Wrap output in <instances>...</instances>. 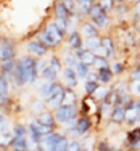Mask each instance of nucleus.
<instances>
[{
  "label": "nucleus",
  "instance_id": "obj_1",
  "mask_svg": "<svg viewBox=\"0 0 140 151\" xmlns=\"http://www.w3.org/2000/svg\"><path fill=\"white\" fill-rule=\"evenodd\" d=\"M40 145L44 146L45 151H68L69 138L58 129V130H53L48 135H45L42 138Z\"/></svg>",
  "mask_w": 140,
  "mask_h": 151
},
{
  "label": "nucleus",
  "instance_id": "obj_2",
  "mask_svg": "<svg viewBox=\"0 0 140 151\" xmlns=\"http://www.w3.org/2000/svg\"><path fill=\"white\" fill-rule=\"evenodd\" d=\"M18 63H19L23 74L26 77L27 84L35 85V82L39 81V69H37V60L32 58L31 55H24V56H18Z\"/></svg>",
  "mask_w": 140,
  "mask_h": 151
},
{
  "label": "nucleus",
  "instance_id": "obj_3",
  "mask_svg": "<svg viewBox=\"0 0 140 151\" xmlns=\"http://www.w3.org/2000/svg\"><path fill=\"white\" fill-rule=\"evenodd\" d=\"M55 114V121L58 124V127H63L68 122L76 121L81 114H79V105H61L58 109L53 111Z\"/></svg>",
  "mask_w": 140,
  "mask_h": 151
},
{
  "label": "nucleus",
  "instance_id": "obj_4",
  "mask_svg": "<svg viewBox=\"0 0 140 151\" xmlns=\"http://www.w3.org/2000/svg\"><path fill=\"white\" fill-rule=\"evenodd\" d=\"M87 18H89V21H90V23H93L97 27H98V31L100 29H106V27L110 26V21H111L110 19V15L103 12L102 6H100L97 2L93 3V6L90 8Z\"/></svg>",
  "mask_w": 140,
  "mask_h": 151
},
{
  "label": "nucleus",
  "instance_id": "obj_5",
  "mask_svg": "<svg viewBox=\"0 0 140 151\" xmlns=\"http://www.w3.org/2000/svg\"><path fill=\"white\" fill-rule=\"evenodd\" d=\"M15 60H18L15 40L6 37V35H3L2 44H0V63L2 61H15Z\"/></svg>",
  "mask_w": 140,
  "mask_h": 151
},
{
  "label": "nucleus",
  "instance_id": "obj_6",
  "mask_svg": "<svg viewBox=\"0 0 140 151\" xmlns=\"http://www.w3.org/2000/svg\"><path fill=\"white\" fill-rule=\"evenodd\" d=\"M124 125L127 129L139 125V98H132L126 105V117H124Z\"/></svg>",
  "mask_w": 140,
  "mask_h": 151
},
{
  "label": "nucleus",
  "instance_id": "obj_7",
  "mask_svg": "<svg viewBox=\"0 0 140 151\" xmlns=\"http://www.w3.org/2000/svg\"><path fill=\"white\" fill-rule=\"evenodd\" d=\"M97 56H103L106 60H113L116 55V45H114L113 37L110 35H102V47L95 52Z\"/></svg>",
  "mask_w": 140,
  "mask_h": 151
},
{
  "label": "nucleus",
  "instance_id": "obj_8",
  "mask_svg": "<svg viewBox=\"0 0 140 151\" xmlns=\"http://www.w3.org/2000/svg\"><path fill=\"white\" fill-rule=\"evenodd\" d=\"M26 48H27V53H29L32 58H35V60H42V58H45V56L50 53V50L47 48L39 39H31V40H27Z\"/></svg>",
  "mask_w": 140,
  "mask_h": 151
},
{
  "label": "nucleus",
  "instance_id": "obj_9",
  "mask_svg": "<svg viewBox=\"0 0 140 151\" xmlns=\"http://www.w3.org/2000/svg\"><path fill=\"white\" fill-rule=\"evenodd\" d=\"M97 113H98V103L92 96L84 95L82 100L79 101V114L81 116H93Z\"/></svg>",
  "mask_w": 140,
  "mask_h": 151
},
{
  "label": "nucleus",
  "instance_id": "obj_10",
  "mask_svg": "<svg viewBox=\"0 0 140 151\" xmlns=\"http://www.w3.org/2000/svg\"><path fill=\"white\" fill-rule=\"evenodd\" d=\"M61 82L63 85L66 88H73V90H76L77 85H79V77L76 74V69L74 68H63L61 71Z\"/></svg>",
  "mask_w": 140,
  "mask_h": 151
},
{
  "label": "nucleus",
  "instance_id": "obj_11",
  "mask_svg": "<svg viewBox=\"0 0 140 151\" xmlns=\"http://www.w3.org/2000/svg\"><path fill=\"white\" fill-rule=\"evenodd\" d=\"M64 42H66V47H68L69 52H77V50L84 48V39L79 34V31H71L69 34L66 35Z\"/></svg>",
  "mask_w": 140,
  "mask_h": 151
},
{
  "label": "nucleus",
  "instance_id": "obj_12",
  "mask_svg": "<svg viewBox=\"0 0 140 151\" xmlns=\"http://www.w3.org/2000/svg\"><path fill=\"white\" fill-rule=\"evenodd\" d=\"M79 34L82 35V39L84 40H87V39H92V37H97V35H100V31L98 27L95 26L93 23H90L89 19L85 21H81V24H79Z\"/></svg>",
  "mask_w": 140,
  "mask_h": 151
},
{
  "label": "nucleus",
  "instance_id": "obj_13",
  "mask_svg": "<svg viewBox=\"0 0 140 151\" xmlns=\"http://www.w3.org/2000/svg\"><path fill=\"white\" fill-rule=\"evenodd\" d=\"M76 127H77L81 137H85V135L92 134L95 125H93V121H92L90 116H79L77 121H76Z\"/></svg>",
  "mask_w": 140,
  "mask_h": 151
},
{
  "label": "nucleus",
  "instance_id": "obj_14",
  "mask_svg": "<svg viewBox=\"0 0 140 151\" xmlns=\"http://www.w3.org/2000/svg\"><path fill=\"white\" fill-rule=\"evenodd\" d=\"M124 117H126V106L118 103L116 106H113V111H111V116H110V122L116 127H121L124 125Z\"/></svg>",
  "mask_w": 140,
  "mask_h": 151
},
{
  "label": "nucleus",
  "instance_id": "obj_15",
  "mask_svg": "<svg viewBox=\"0 0 140 151\" xmlns=\"http://www.w3.org/2000/svg\"><path fill=\"white\" fill-rule=\"evenodd\" d=\"M35 119L40 122L42 125L52 129V130H58V124H56V121H55V114H53V111H48V109L42 111L39 116H35Z\"/></svg>",
  "mask_w": 140,
  "mask_h": 151
},
{
  "label": "nucleus",
  "instance_id": "obj_16",
  "mask_svg": "<svg viewBox=\"0 0 140 151\" xmlns=\"http://www.w3.org/2000/svg\"><path fill=\"white\" fill-rule=\"evenodd\" d=\"M45 29L50 32V35H52V37L55 39V40L58 42L60 45H61L63 42H64V39H66V35H68L64 31L60 29V27H58V24H56L55 21H48V23L45 24Z\"/></svg>",
  "mask_w": 140,
  "mask_h": 151
},
{
  "label": "nucleus",
  "instance_id": "obj_17",
  "mask_svg": "<svg viewBox=\"0 0 140 151\" xmlns=\"http://www.w3.org/2000/svg\"><path fill=\"white\" fill-rule=\"evenodd\" d=\"M37 39H39V40H40L48 50H55V48H58V47H60V44L52 37V35H50V32L47 31L45 27H42V29L37 32Z\"/></svg>",
  "mask_w": 140,
  "mask_h": 151
},
{
  "label": "nucleus",
  "instance_id": "obj_18",
  "mask_svg": "<svg viewBox=\"0 0 140 151\" xmlns=\"http://www.w3.org/2000/svg\"><path fill=\"white\" fill-rule=\"evenodd\" d=\"M53 13H55V19L56 21H64V23H68V21H71V18H73V15L68 12L66 6H64L60 0H56V2H55Z\"/></svg>",
  "mask_w": 140,
  "mask_h": 151
},
{
  "label": "nucleus",
  "instance_id": "obj_19",
  "mask_svg": "<svg viewBox=\"0 0 140 151\" xmlns=\"http://www.w3.org/2000/svg\"><path fill=\"white\" fill-rule=\"evenodd\" d=\"M74 55L77 56V60H79V63H84V64H87V66H93V63H95V58H97V55L93 52H90V50H87V48H81V50H77V52H74Z\"/></svg>",
  "mask_w": 140,
  "mask_h": 151
},
{
  "label": "nucleus",
  "instance_id": "obj_20",
  "mask_svg": "<svg viewBox=\"0 0 140 151\" xmlns=\"http://www.w3.org/2000/svg\"><path fill=\"white\" fill-rule=\"evenodd\" d=\"M97 79H98V84L100 85H111L113 84V79L114 74L110 68H102V69H97Z\"/></svg>",
  "mask_w": 140,
  "mask_h": 151
},
{
  "label": "nucleus",
  "instance_id": "obj_21",
  "mask_svg": "<svg viewBox=\"0 0 140 151\" xmlns=\"http://www.w3.org/2000/svg\"><path fill=\"white\" fill-rule=\"evenodd\" d=\"M39 76H40V79H42V81H45V82H56L60 79V74L56 73L52 66H50L48 61H47V64L44 66V69L40 71V74H39Z\"/></svg>",
  "mask_w": 140,
  "mask_h": 151
},
{
  "label": "nucleus",
  "instance_id": "obj_22",
  "mask_svg": "<svg viewBox=\"0 0 140 151\" xmlns=\"http://www.w3.org/2000/svg\"><path fill=\"white\" fill-rule=\"evenodd\" d=\"M45 109H47V106H45V101H44V100L37 98V96H34V98L31 100V103H29V111H31L32 117L39 116V114H40L42 111H45Z\"/></svg>",
  "mask_w": 140,
  "mask_h": 151
},
{
  "label": "nucleus",
  "instance_id": "obj_23",
  "mask_svg": "<svg viewBox=\"0 0 140 151\" xmlns=\"http://www.w3.org/2000/svg\"><path fill=\"white\" fill-rule=\"evenodd\" d=\"M110 93H111L110 85H100V87L95 90V93L92 95V98L95 100L97 103H102V101H106V100H108Z\"/></svg>",
  "mask_w": 140,
  "mask_h": 151
},
{
  "label": "nucleus",
  "instance_id": "obj_24",
  "mask_svg": "<svg viewBox=\"0 0 140 151\" xmlns=\"http://www.w3.org/2000/svg\"><path fill=\"white\" fill-rule=\"evenodd\" d=\"M31 145L27 138H13L10 143V151H29Z\"/></svg>",
  "mask_w": 140,
  "mask_h": 151
},
{
  "label": "nucleus",
  "instance_id": "obj_25",
  "mask_svg": "<svg viewBox=\"0 0 140 151\" xmlns=\"http://www.w3.org/2000/svg\"><path fill=\"white\" fill-rule=\"evenodd\" d=\"M13 138H27L26 122H15L13 124Z\"/></svg>",
  "mask_w": 140,
  "mask_h": 151
},
{
  "label": "nucleus",
  "instance_id": "obj_26",
  "mask_svg": "<svg viewBox=\"0 0 140 151\" xmlns=\"http://www.w3.org/2000/svg\"><path fill=\"white\" fill-rule=\"evenodd\" d=\"M8 132H13L12 117L6 116V114H3V113H0V135H2V134H8Z\"/></svg>",
  "mask_w": 140,
  "mask_h": 151
},
{
  "label": "nucleus",
  "instance_id": "obj_27",
  "mask_svg": "<svg viewBox=\"0 0 140 151\" xmlns=\"http://www.w3.org/2000/svg\"><path fill=\"white\" fill-rule=\"evenodd\" d=\"M50 88H52V82H40L39 84V87H37V98H40V100H44V101H47L48 100V96H50Z\"/></svg>",
  "mask_w": 140,
  "mask_h": 151
},
{
  "label": "nucleus",
  "instance_id": "obj_28",
  "mask_svg": "<svg viewBox=\"0 0 140 151\" xmlns=\"http://www.w3.org/2000/svg\"><path fill=\"white\" fill-rule=\"evenodd\" d=\"M61 61H63V66H66V68H76L77 63H79V60H77V56L74 55V52H69V50L63 53Z\"/></svg>",
  "mask_w": 140,
  "mask_h": 151
},
{
  "label": "nucleus",
  "instance_id": "obj_29",
  "mask_svg": "<svg viewBox=\"0 0 140 151\" xmlns=\"http://www.w3.org/2000/svg\"><path fill=\"white\" fill-rule=\"evenodd\" d=\"M79 96L76 90H73V88H66L64 90V96H63V105H79Z\"/></svg>",
  "mask_w": 140,
  "mask_h": 151
},
{
  "label": "nucleus",
  "instance_id": "obj_30",
  "mask_svg": "<svg viewBox=\"0 0 140 151\" xmlns=\"http://www.w3.org/2000/svg\"><path fill=\"white\" fill-rule=\"evenodd\" d=\"M100 47H102V35H97V37H92V39L84 40V48L90 50V52H93V53H95Z\"/></svg>",
  "mask_w": 140,
  "mask_h": 151
},
{
  "label": "nucleus",
  "instance_id": "obj_31",
  "mask_svg": "<svg viewBox=\"0 0 140 151\" xmlns=\"http://www.w3.org/2000/svg\"><path fill=\"white\" fill-rule=\"evenodd\" d=\"M0 93H12V76L0 73Z\"/></svg>",
  "mask_w": 140,
  "mask_h": 151
},
{
  "label": "nucleus",
  "instance_id": "obj_32",
  "mask_svg": "<svg viewBox=\"0 0 140 151\" xmlns=\"http://www.w3.org/2000/svg\"><path fill=\"white\" fill-rule=\"evenodd\" d=\"M111 111H113V106H111L108 101H102V103H98V113H100V116H102V119H103V121L110 119Z\"/></svg>",
  "mask_w": 140,
  "mask_h": 151
},
{
  "label": "nucleus",
  "instance_id": "obj_33",
  "mask_svg": "<svg viewBox=\"0 0 140 151\" xmlns=\"http://www.w3.org/2000/svg\"><path fill=\"white\" fill-rule=\"evenodd\" d=\"M47 61H48V64L56 71V73L61 76V71H63V68H64V66H63V61H61V58H60V56L52 55V56H48V58H47Z\"/></svg>",
  "mask_w": 140,
  "mask_h": 151
},
{
  "label": "nucleus",
  "instance_id": "obj_34",
  "mask_svg": "<svg viewBox=\"0 0 140 151\" xmlns=\"http://www.w3.org/2000/svg\"><path fill=\"white\" fill-rule=\"evenodd\" d=\"M113 148L114 146L111 145V142L108 138H100V140H97L93 151H113Z\"/></svg>",
  "mask_w": 140,
  "mask_h": 151
},
{
  "label": "nucleus",
  "instance_id": "obj_35",
  "mask_svg": "<svg viewBox=\"0 0 140 151\" xmlns=\"http://www.w3.org/2000/svg\"><path fill=\"white\" fill-rule=\"evenodd\" d=\"M74 69H76V74H77L79 81H85V79H87V74L90 73L92 68L87 66V64H84V63H77V66L74 68Z\"/></svg>",
  "mask_w": 140,
  "mask_h": 151
},
{
  "label": "nucleus",
  "instance_id": "obj_36",
  "mask_svg": "<svg viewBox=\"0 0 140 151\" xmlns=\"http://www.w3.org/2000/svg\"><path fill=\"white\" fill-rule=\"evenodd\" d=\"M97 3H98L103 12L108 13V15H111V13L114 12V8H116V0H97Z\"/></svg>",
  "mask_w": 140,
  "mask_h": 151
},
{
  "label": "nucleus",
  "instance_id": "obj_37",
  "mask_svg": "<svg viewBox=\"0 0 140 151\" xmlns=\"http://www.w3.org/2000/svg\"><path fill=\"white\" fill-rule=\"evenodd\" d=\"M127 84L132 98H140V81H127Z\"/></svg>",
  "mask_w": 140,
  "mask_h": 151
},
{
  "label": "nucleus",
  "instance_id": "obj_38",
  "mask_svg": "<svg viewBox=\"0 0 140 151\" xmlns=\"http://www.w3.org/2000/svg\"><path fill=\"white\" fill-rule=\"evenodd\" d=\"M98 87H100L98 82H93V81H84V93H85L87 96H92Z\"/></svg>",
  "mask_w": 140,
  "mask_h": 151
},
{
  "label": "nucleus",
  "instance_id": "obj_39",
  "mask_svg": "<svg viewBox=\"0 0 140 151\" xmlns=\"http://www.w3.org/2000/svg\"><path fill=\"white\" fill-rule=\"evenodd\" d=\"M111 71H113L114 77H119V76H123L126 73V64L121 63V61H114L111 64Z\"/></svg>",
  "mask_w": 140,
  "mask_h": 151
},
{
  "label": "nucleus",
  "instance_id": "obj_40",
  "mask_svg": "<svg viewBox=\"0 0 140 151\" xmlns=\"http://www.w3.org/2000/svg\"><path fill=\"white\" fill-rule=\"evenodd\" d=\"M111 64H110V60H106V58H103V56H97L95 58V63H93V66H92V69H102V68H110Z\"/></svg>",
  "mask_w": 140,
  "mask_h": 151
},
{
  "label": "nucleus",
  "instance_id": "obj_41",
  "mask_svg": "<svg viewBox=\"0 0 140 151\" xmlns=\"http://www.w3.org/2000/svg\"><path fill=\"white\" fill-rule=\"evenodd\" d=\"M60 2L63 3L64 6H66V10L71 13V15H76V12H77V3H76V0H60Z\"/></svg>",
  "mask_w": 140,
  "mask_h": 151
},
{
  "label": "nucleus",
  "instance_id": "obj_42",
  "mask_svg": "<svg viewBox=\"0 0 140 151\" xmlns=\"http://www.w3.org/2000/svg\"><path fill=\"white\" fill-rule=\"evenodd\" d=\"M84 148V145H82L81 140L74 138V140H69V145H68V151H81Z\"/></svg>",
  "mask_w": 140,
  "mask_h": 151
},
{
  "label": "nucleus",
  "instance_id": "obj_43",
  "mask_svg": "<svg viewBox=\"0 0 140 151\" xmlns=\"http://www.w3.org/2000/svg\"><path fill=\"white\" fill-rule=\"evenodd\" d=\"M129 81H140V71L132 69L131 73H129Z\"/></svg>",
  "mask_w": 140,
  "mask_h": 151
},
{
  "label": "nucleus",
  "instance_id": "obj_44",
  "mask_svg": "<svg viewBox=\"0 0 140 151\" xmlns=\"http://www.w3.org/2000/svg\"><path fill=\"white\" fill-rule=\"evenodd\" d=\"M85 81H93V82H98V79H97V71L95 69H90V73L87 74V79Z\"/></svg>",
  "mask_w": 140,
  "mask_h": 151
},
{
  "label": "nucleus",
  "instance_id": "obj_45",
  "mask_svg": "<svg viewBox=\"0 0 140 151\" xmlns=\"http://www.w3.org/2000/svg\"><path fill=\"white\" fill-rule=\"evenodd\" d=\"M134 15L140 19V2H135L134 3Z\"/></svg>",
  "mask_w": 140,
  "mask_h": 151
},
{
  "label": "nucleus",
  "instance_id": "obj_46",
  "mask_svg": "<svg viewBox=\"0 0 140 151\" xmlns=\"http://www.w3.org/2000/svg\"><path fill=\"white\" fill-rule=\"evenodd\" d=\"M113 151H126V148H124L123 145H119V146H114V148H113Z\"/></svg>",
  "mask_w": 140,
  "mask_h": 151
},
{
  "label": "nucleus",
  "instance_id": "obj_47",
  "mask_svg": "<svg viewBox=\"0 0 140 151\" xmlns=\"http://www.w3.org/2000/svg\"><path fill=\"white\" fill-rule=\"evenodd\" d=\"M139 124H140V98H139Z\"/></svg>",
  "mask_w": 140,
  "mask_h": 151
},
{
  "label": "nucleus",
  "instance_id": "obj_48",
  "mask_svg": "<svg viewBox=\"0 0 140 151\" xmlns=\"http://www.w3.org/2000/svg\"><path fill=\"white\" fill-rule=\"evenodd\" d=\"M137 47H139V50H140V35H139V40H137Z\"/></svg>",
  "mask_w": 140,
  "mask_h": 151
},
{
  "label": "nucleus",
  "instance_id": "obj_49",
  "mask_svg": "<svg viewBox=\"0 0 140 151\" xmlns=\"http://www.w3.org/2000/svg\"><path fill=\"white\" fill-rule=\"evenodd\" d=\"M81 151H92V150H89V148H82Z\"/></svg>",
  "mask_w": 140,
  "mask_h": 151
},
{
  "label": "nucleus",
  "instance_id": "obj_50",
  "mask_svg": "<svg viewBox=\"0 0 140 151\" xmlns=\"http://www.w3.org/2000/svg\"><path fill=\"white\" fill-rule=\"evenodd\" d=\"M135 69H139V71H140V61H139V64H137V68H135Z\"/></svg>",
  "mask_w": 140,
  "mask_h": 151
},
{
  "label": "nucleus",
  "instance_id": "obj_51",
  "mask_svg": "<svg viewBox=\"0 0 140 151\" xmlns=\"http://www.w3.org/2000/svg\"><path fill=\"white\" fill-rule=\"evenodd\" d=\"M2 37H3V35H2V34H0V44H2Z\"/></svg>",
  "mask_w": 140,
  "mask_h": 151
},
{
  "label": "nucleus",
  "instance_id": "obj_52",
  "mask_svg": "<svg viewBox=\"0 0 140 151\" xmlns=\"http://www.w3.org/2000/svg\"><path fill=\"white\" fill-rule=\"evenodd\" d=\"M135 2H140V0H134V3H135Z\"/></svg>",
  "mask_w": 140,
  "mask_h": 151
},
{
  "label": "nucleus",
  "instance_id": "obj_53",
  "mask_svg": "<svg viewBox=\"0 0 140 151\" xmlns=\"http://www.w3.org/2000/svg\"><path fill=\"white\" fill-rule=\"evenodd\" d=\"M29 151H34V150H29Z\"/></svg>",
  "mask_w": 140,
  "mask_h": 151
},
{
  "label": "nucleus",
  "instance_id": "obj_54",
  "mask_svg": "<svg viewBox=\"0 0 140 151\" xmlns=\"http://www.w3.org/2000/svg\"><path fill=\"white\" fill-rule=\"evenodd\" d=\"M0 151H2V150H0Z\"/></svg>",
  "mask_w": 140,
  "mask_h": 151
}]
</instances>
